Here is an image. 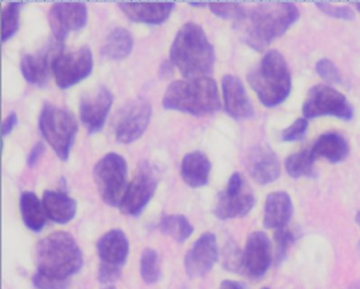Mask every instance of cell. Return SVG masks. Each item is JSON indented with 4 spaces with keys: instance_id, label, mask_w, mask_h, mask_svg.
<instances>
[{
    "instance_id": "d590c367",
    "label": "cell",
    "mask_w": 360,
    "mask_h": 289,
    "mask_svg": "<svg viewBox=\"0 0 360 289\" xmlns=\"http://www.w3.org/2000/svg\"><path fill=\"white\" fill-rule=\"evenodd\" d=\"M307 127H309V122L307 118H298L290 126L282 131L280 139L288 143L300 141L307 133Z\"/></svg>"
},
{
    "instance_id": "9c48e42d",
    "label": "cell",
    "mask_w": 360,
    "mask_h": 289,
    "mask_svg": "<svg viewBox=\"0 0 360 289\" xmlns=\"http://www.w3.org/2000/svg\"><path fill=\"white\" fill-rule=\"evenodd\" d=\"M98 253L101 261L98 281L102 284H111L119 280L129 253V242L125 232L112 229L105 233L98 240Z\"/></svg>"
},
{
    "instance_id": "f1b7e54d",
    "label": "cell",
    "mask_w": 360,
    "mask_h": 289,
    "mask_svg": "<svg viewBox=\"0 0 360 289\" xmlns=\"http://www.w3.org/2000/svg\"><path fill=\"white\" fill-rule=\"evenodd\" d=\"M159 229L162 233L182 244L193 234V226L184 215L169 214L162 217L159 223Z\"/></svg>"
},
{
    "instance_id": "ffe728a7",
    "label": "cell",
    "mask_w": 360,
    "mask_h": 289,
    "mask_svg": "<svg viewBox=\"0 0 360 289\" xmlns=\"http://www.w3.org/2000/svg\"><path fill=\"white\" fill-rule=\"evenodd\" d=\"M174 2H120L122 12L134 23L161 25L169 18Z\"/></svg>"
},
{
    "instance_id": "3957f363",
    "label": "cell",
    "mask_w": 360,
    "mask_h": 289,
    "mask_svg": "<svg viewBox=\"0 0 360 289\" xmlns=\"http://www.w3.org/2000/svg\"><path fill=\"white\" fill-rule=\"evenodd\" d=\"M163 107L193 116H208L221 109L218 86L210 76L172 82L166 89Z\"/></svg>"
},
{
    "instance_id": "8fae6325",
    "label": "cell",
    "mask_w": 360,
    "mask_h": 289,
    "mask_svg": "<svg viewBox=\"0 0 360 289\" xmlns=\"http://www.w3.org/2000/svg\"><path fill=\"white\" fill-rule=\"evenodd\" d=\"M159 184V170L155 165L144 162L139 166L134 179L127 186L120 209L130 217H139L150 202Z\"/></svg>"
},
{
    "instance_id": "44dd1931",
    "label": "cell",
    "mask_w": 360,
    "mask_h": 289,
    "mask_svg": "<svg viewBox=\"0 0 360 289\" xmlns=\"http://www.w3.org/2000/svg\"><path fill=\"white\" fill-rule=\"evenodd\" d=\"M58 52L54 48H47L37 54H25L20 61V71L25 79L33 86H45L49 79L54 57Z\"/></svg>"
},
{
    "instance_id": "7402d4cb",
    "label": "cell",
    "mask_w": 360,
    "mask_h": 289,
    "mask_svg": "<svg viewBox=\"0 0 360 289\" xmlns=\"http://www.w3.org/2000/svg\"><path fill=\"white\" fill-rule=\"evenodd\" d=\"M292 215V202L284 191L271 192L265 200L263 225L267 229L286 227Z\"/></svg>"
},
{
    "instance_id": "4dcf8cb0",
    "label": "cell",
    "mask_w": 360,
    "mask_h": 289,
    "mask_svg": "<svg viewBox=\"0 0 360 289\" xmlns=\"http://www.w3.org/2000/svg\"><path fill=\"white\" fill-rule=\"evenodd\" d=\"M141 276L146 284H155L160 280L159 255L153 248H146L141 257Z\"/></svg>"
},
{
    "instance_id": "ba28073f",
    "label": "cell",
    "mask_w": 360,
    "mask_h": 289,
    "mask_svg": "<svg viewBox=\"0 0 360 289\" xmlns=\"http://www.w3.org/2000/svg\"><path fill=\"white\" fill-rule=\"evenodd\" d=\"M302 113L307 120L334 116L345 122L351 120L354 115L353 108L347 97L326 84L311 86L303 103Z\"/></svg>"
},
{
    "instance_id": "5b68a950",
    "label": "cell",
    "mask_w": 360,
    "mask_h": 289,
    "mask_svg": "<svg viewBox=\"0 0 360 289\" xmlns=\"http://www.w3.org/2000/svg\"><path fill=\"white\" fill-rule=\"evenodd\" d=\"M248 84L263 105L277 107L292 91V76L283 55L277 50L265 53L259 65L250 72Z\"/></svg>"
},
{
    "instance_id": "277c9868",
    "label": "cell",
    "mask_w": 360,
    "mask_h": 289,
    "mask_svg": "<svg viewBox=\"0 0 360 289\" xmlns=\"http://www.w3.org/2000/svg\"><path fill=\"white\" fill-rule=\"evenodd\" d=\"M37 262L39 274L68 281L82 269L84 257L75 238L68 232L58 231L39 240Z\"/></svg>"
},
{
    "instance_id": "d6986e66",
    "label": "cell",
    "mask_w": 360,
    "mask_h": 289,
    "mask_svg": "<svg viewBox=\"0 0 360 289\" xmlns=\"http://www.w3.org/2000/svg\"><path fill=\"white\" fill-rule=\"evenodd\" d=\"M248 166L252 179L260 185L274 183L281 172L277 155L267 146H260L250 153Z\"/></svg>"
},
{
    "instance_id": "e0dca14e",
    "label": "cell",
    "mask_w": 360,
    "mask_h": 289,
    "mask_svg": "<svg viewBox=\"0 0 360 289\" xmlns=\"http://www.w3.org/2000/svg\"><path fill=\"white\" fill-rule=\"evenodd\" d=\"M273 263V251L269 236L262 231H255L246 240L243 252V267L248 276L261 278Z\"/></svg>"
},
{
    "instance_id": "8d00e7d4",
    "label": "cell",
    "mask_w": 360,
    "mask_h": 289,
    "mask_svg": "<svg viewBox=\"0 0 360 289\" xmlns=\"http://www.w3.org/2000/svg\"><path fill=\"white\" fill-rule=\"evenodd\" d=\"M224 266L229 271H239L244 269L243 253L235 244H229L225 249Z\"/></svg>"
},
{
    "instance_id": "6da1fadb",
    "label": "cell",
    "mask_w": 360,
    "mask_h": 289,
    "mask_svg": "<svg viewBox=\"0 0 360 289\" xmlns=\"http://www.w3.org/2000/svg\"><path fill=\"white\" fill-rule=\"evenodd\" d=\"M299 17L300 12L292 2H263L246 8L236 27L248 46L261 52L284 35Z\"/></svg>"
},
{
    "instance_id": "74e56055",
    "label": "cell",
    "mask_w": 360,
    "mask_h": 289,
    "mask_svg": "<svg viewBox=\"0 0 360 289\" xmlns=\"http://www.w3.org/2000/svg\"><path fill=\"white\" fill-rule=\"evenodd\" d=\"M33 284L37 289H69L68 281L56 280L39 272L33 276Z\"/></svg>"
},
{
    "instance_id": "ac0fdd59",
    "label": "cell",
    "mask_w": 360,
    "mask_h": 289,
    "mask_svg": "<svg viewBox=\"0 0 360 289\" xmlns=\"http://www.w3.org/2000/svg\"><path fill=\"white\" fill-rule=\"evenodd\" d=\"M222 92L225 111L231 117L243 120L254 116V108L239 77L231 74L225 75L222 78Z\"/></svg>"
},
{
    "instance_id": "f35d334b",
    "label": "cell",
    "mask_w": 360,
    "mask_h": 289,
    "mask_svg": "<svg viewBox=\"0 0 360 289\" xmlns=\"http://www.w3.org/2000/svg\"><path fill=\"white\" fill-rule=\"evenodd\" d=\"M46 147L41 141H39L37 145L31 150L29 153L28 158H27V164L29 167H34L35 165L39 162V158H41L44 153H45Z\"/></svg>"
},
{
    "instance_id": "ab89813d",
    "label": "cell",
    "mask_w": 360,
    "mask_h": 289,
    "mask_svg": "<svg viewBox=\"0 0 360 289\" xmlns=\"http://www.w3.org/2000/svg\"><path fill=\"white\" fill-rule=\"evenodd\" d=\"M18 114H16L15 112H11V113L5 118L3 126H1V134H3V137H5L6 135H9L10 133L14 130L16 124H18Z\"/></svg>"
},
{
    "instance_id": "60d3db41",
    "label": "cell",
    "mask_w": 360,
    "mask_h": 289,
    "mask_svg": "<svg viewBox=\"0 0 360 289\" xmlns=\"http://www.w3.org/2000/svg\"><path fill=\"white\" fill-rule=\"evenodd\" d=\"M174 73V65L170 59L164 60L160 65L159 77L162 79H168L172 77Z\"/></svg>"
},
{
    "instance_id": "7c38bea8",
    "label": "cell",
    "mask_w": 360,
    "mask_h": 289,
    "mask_svg": "<svg viewBox=\"0 0 360 289\" xmlns=\"http://www.w3.org/2000/svg\"><path fill=\"white\" fill-rule=\"evenodd\" d=\"M255 203L254 193L243 176L235 172L229 177L225 190L219 193L214 213L222 221L243 217L252 211Z\"/></svg>"
},
{
    "instance_id": "7a4b0ae2",
    "label": "cell",
    "mask_w": 360,
    "mask_h": 289,
    "mask_svg": "<svg viewBox=\"0 0 360 289\" xmlns=\"http://www.w3.org/2000/svg\"><path fill=\"white\" fill-rule=\"evenodd\" d=\"M170 60L187 78L208 76L214 71V46L201 25L187 23L179 30L170 48Z\"/></svg>"
},
{
    "instance_id": "2e32d148",
    "label": "cell",
    "mask_w": 360,
    "mask_h": 289,
    "mask_svg": "<svg viewBox=\"0 0 360 289\" xmlns=\"http://www.w3.org/2000/svg\"><path fill=\"white\" fill-rule=\"evenodd\" d=\"M219 259L217 238L212 232L202 234L185 255V271L191 278H201L214 268Z\"/></svg>"
},
{
    "instance_id": "e575fe53",
    "label": "cell",
    "mask_w": 360,
    "mask_h": 289,
    "mask_svg": "<svg viewBox=\"0 0 360 289\" xmlns=\"http://www.w3.org/2000/svg\"><path fill=\"white\" fill-rule=\"evenodd\" d=\"M315 4L322 13L333 18L342 19V20H353L355 18V13L349 6H333L328 2L323 1L315 2Z\"/></svg>"
},
{
    "instance_id": "ee69618b",
    "label": "cell",
    "mask_w": 360,
    "mask_h": 289,
    "mask_svg": "<svg viewBox=\"0 0 360 289\" xmlns=\"http://www.w3.org/2000/svg\"><path fill=\"white\" fill-rule=\"evenodd\" d=\"M189 4L193 6H200V8H203V6H206L205 2H189Z\"/></svg>"
},
{
    "instance_id": "681fc988",
    "label": "cell",
    "mask_w": 360,
    "mask_h": 289,
    "mask_svg": "<svg viewBox=\"0 0 360 289\" xmlns=\"http://www.w3.org/2000/svg\"><path fill=\"white\" fill-rule=\"evenodd\" d=\"M183 289H187V288H183Z\"/></svg>"
},
{
    "instance_id": "30bf717a",
    "label": "cell",
    "mask_w": 360,
    "mask_h": 289,
    "mask_svg": "<svg viewBox=\"0 0 360 289\" xmlns=\"http://www.w3.org/2000/svg\"><path fill=\"white\" fill-rule=\"evenodd\" d=\"M94 70V55L89 46H83L77 50L63 52L60 50L52 63V72L56 86L69 89L90 76Z\"/></svg>"
},
{
    "instance_id": "bcb514c9",
    "label": "cell",
    "mask_w": 360,
    "mask_h": 289,
    "mask_svg": "<svg viewBox=\"0 0 360 289\" xmlns=\"http://www.w3.org/2000/svg\"><path fill=\"white\" fill-rule=\"evenodd\" d=\"M356 8H357L358 12L360 13V2H356Z\"/></svg>"
},
{
    "instance_id": "cb8c5ba5",
    "label": "cell",
    "mask_w": 360,
    "mask_h": 289,
    "mask_svg": "<svg viewBox=\"0 0 360 289\" xmlns=\"http://www.w3.org/2000/svg\"><path fill=\"white\" fill-rule=\"evenodd\" d=\"M46 214L58 224H67L77 214V203L63 191L46 190L43 195Z\"/></svg>"
},
{
    "instance_id": "7dc6e473",
    "label": "cell",
    "mask_w": 360,
    "mask_h": 289,
    "mask_svg": "<svg viewBox=\"0 0 360 289\" xmlns=\"http://www.w3.org/2000/svg\"><path fill=\"white\" fill-rule=\"evenodd\" d=\"M104 289H115L113 286H107L106 288Z\"/></svg>"
},
{
    "instance_id": "83f0119b",
    "label": "cell",
    "mask_w": 360,
    "mask_h": 289,
    "mask_svg": "<svg viewBox=\"0 0 360 289\" xmlns=\"http://www.w3.org/2000/svg\"><path fill=\"white\" fill-rule=\"evenodd\" d=\"M316 156L311 150H302L290 154L286 158L284 167L286 172L292 179H300V177H315V162Z\"/></svg>"
},
{
    "instance_id": "1f68e13d",
    "label": "cell",
    "mask_w": 360,
    "mask_h": 289,
    "mask_svg": "<svg viewBox=\"0 0 360 289\" xmlns=\"http://www.w3.org/2000/svg\"><path fill=\"white\" fill-rule=\"evenodd\" d=\"M297 236H298L288 227L276 230L275 234H274V240H275L274 259H275L276 265H280L285 261L290 247L296 242Z\"/></svg>"
},
{
    "instance_id": "4fadbf2b",
    "label": "cell",
    "mask_w": 360,
    "mask_h": 289,
    "mask_svg": "<svg viewBox=\"0 0 360 289\" xmlns=\"http://www.w3.org/2000/svg\"><path fill=\"white\" fill-rule=\"evenodd\" d=\"M153 114L150 103L143 97L132 99L120 109L115 120V139L119 143L138 141L148 128Z\"/></svg>"
},
{
    "instance_id": "f546056e",
    "label": "cell",
    "mask_w": 360,
    "mask_h": 289,
    "mask_svg": "<svg viewBox=\"0 0 360 289\" xmlns=\"http://www.w3.org/2000/svg\"><path fill=\"white\" fill-rule=\"evenodd\" d=\"M24 2H10L1 12V23H3V42L7 41L15 35L20 29V10Z\"/></svg>"
},
{
    "instance_id": "f6af8a7d",
    "label": "cell",
    "mask_w": 360,
    "mask_h": 289,
    "mask_svg": "<svg viewBox=\"0 0 360 289\" xmlns=\"http://www.w3.org/2000/svg\"><path fill=\"white\" fill-rule=\"evenodd\" d=\"M355 221L356 223H357V225L360 227V211H358V212L356 213Z\"/></svg>"
},
{
    "instance_id": "836d02e7",
    "label": "cell",
    "mask_w": 360,
    "mask_h": 289,
    "mask_svg": "<svg viewBox=\"0 0 360 289\" xmlns=\"http://www.w3.org/2000/svg\"><path fill=\"white\" fill-rule=\"evenodd\" d=\"M316 72L318 75L328 84H339L341 82V74L338 68L330 59L322 58L316 63Z\"/></svg>"
},
{
    "instance_id": "c3c4849f",
    "label": "cell",
    "mask_w": 360,
    "mask_h": 289,
    "mask_svg": "<svg viewBox=\"0 0 360 289\" xmlns=\"http://www.w3.org/2000/svg\"><path fill=\"white\" fill-rule=\"evenodd\" d=\"M262 289H271V288H269V287H263Z\"/></svg>"
},
{
    "instance_id": "484cf974",
    "label": "cell",
    "mask_w": 360,
    "mask_h": 289,
    "mask_svg": "<svg viewBox=\"0 0 360 289\" xmlns=\"http://www.w3.org/2000/svg\"><path fill=\"white\" fill-rule=\"evenodd\" d=\"M134 41L125 27H115L103 42L101 54L109 60H122L131 54Z\"/></svg>"
},
{
    "instance_id": "603a6c76",
    "label": "cell",
    "mask_w": 360,
    "mask_h": 289,
    "mask_svg": "<svg viewBox=\"0 0 360 289\" xmlns=\"http://www.w3.org/2000/svg\"><path fill=\"white\" fill-rule=\"evenodd\" d=\"M212 162L205 153L193 151L185 154L181 162V175L185 184L191 188H201L210 181Z\"/></svg>"
},
{
    "instance_id": "9a60e30c",
    "label": "cell",
    "mask_w": 360,
    "mask_h": 289,
    "mask_svg": "<svg viewBox=\"0 0 360 289\" xmlns=\"http://www.w3.org/2000/svg\"><path fill=\"white\" fill-rule=\"evenodd\" d=\"M112 103V92L105 86L84 95L79 105V117L89 134H96L104 128Z\"/></svg>"
},
{
    "instance_id": "5bb4252c",
    "label": "cell",
    "mask_w": 360,
    "mask_h": 289,
    "mask_svg": "<svg viewBox=\"0 0 360 289\" xmlns=\"http://www.w3.org/2000/svg\"><path fill=\"white\" fill-rule=\"evenodd\" d=\"M48 20L56 42L62 44L71 32L86 27L87 6L83 2H56L50 8Z\"/></svg>"
},
{
    "instance_id": "52a82bcc",
    "label": "cell",
    "mask_w": 360,
    "mask_h": 289,
    "mask_svg": "<svg viewBox=\"0 0 360 289\" xmlns=\"http://www.w3.org/2000/svg\"><path fill=\"white\" fill-rule=\"evenodd\" d=\"M127 162L121 154L110 152L103 156L94 169V177L101 198L109 206L117 207L127 189Z\"/></svg>"
},
{
    "instance_id": "d6a6232c",
    "label": "cell",
    "mask_w": 360,
    "mask_h": 289,
    "mask_svg": "<svg viewBox=\"0 0 360 289\" xmlns=\"http://www.w3.org/2000/svg\"><path fill=\"white\" fill-rule=\"evenodd\" d=\"M212 14L219 18L231 19L237 23L245 14L246 8L237 2H212L210 4Z\"/></svg>"
},
{
    "instance_id": "d4e9b609",
    "label": "cell",
    "mask_w": 360,
    "mask_h": 289,
    "mask_svg": "<svg viewBox=\"0 0 360 289\" xmlns=\"http://www.w3.org/2000/svg\"><path fill=\"white\" fill-rule=\"evenodd\" d=\"M311 151L316 158H324L332 164H338L347 158L349 148L342 135L337 132H326L318 137Z\"/></svg>"
},
{
    "instance_id": "8992f818",
    "label": "cell",
    "mask_w": 360,
    "mask_h": 289,
    "mask_svg": "<svg viewBox=\"0 0 360 289\" xmlns=\"http://www.w3.org/2000/svg\"><path fill=\"white\" fill-rule=\"evenodd\" d=\"M39 129L58 158L64 162L68 160L77 133L75 115L53 103H46L39 116Z\"/></svg>"
},
{
    "instance_id": "4316f807",
    "label": "cell",
    "mask_w": 360,
    "mask_h": 289,
    "mask_svg": "<svg viewBox=\"0 0 360 289\" xmlns=\"http://www.w3.org/2000/svg\"><path fill=\"white\" fill-rule=\"evenodd\" d=\"M20 213L25 225L33 232H39L46 225L43 200L34 192L26 191L20 196Z\"/></svg>"
},
{
    "instance_id": "7bdbcfd3",
    "label": "cell",
    "mask_w": 360,
    "mask_h": 289,
    "mask_svg": "<svg viewBox=\"0 0 360 289\" xmlns=\"http://www.w3.org/2000/svg\"><path fill=\"white\" fill-rule=\"evenodd\" d=\"M347 289H360V280L356 281V282L352 283Z\"/></svg>"
},
{
    "instance_id": "b9f144b4",
    "label": "cell",
    "mask_w": 360,
    "mask_h": 289,
    "mask_svg": "<svg viewBox=\"0 0 360 289\" xmlns=\"http://www.w3.org/2000/svg\"><path fill=\"white\" fill-rule=\"evenodd\" d=\"M219 289H246L244 284H242L241 282H238V281H231L226 280L223 281L221 283L220 288Z\"/></svg>"
}]
</instances>
